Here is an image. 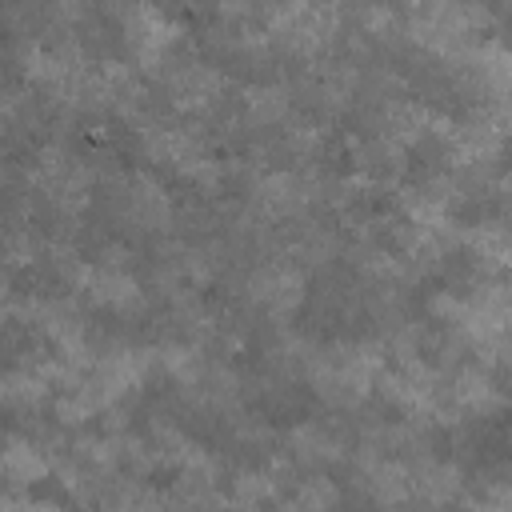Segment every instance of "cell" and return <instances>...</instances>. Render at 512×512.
Masks as SVG:
<instances>
[{
    "label": "cell",
    "mask_w": 512,
    "mask_h": 512,
    "mask_svg": "<svg viewBox=\"0 0 512 512\" xmlns=\"http://www.w3.org/2000/svg\"><path fill=\"white\" fill-rule=\"evenodd\" d=\"M448 168V144L436 132H420L408 148H404V176L412 184H428Z\"/></svg>",
    "instance_id": "1"
}]
</instances>
